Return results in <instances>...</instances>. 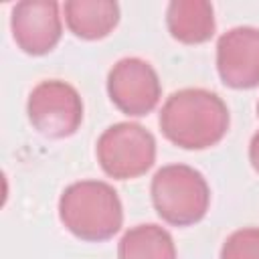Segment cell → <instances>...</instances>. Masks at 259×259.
<instances>
[{"label": "cell", "instance_id": "cell-1", "mask_svg": "<svg viewBox=\"0 0 259 259\" xmlns=\"http://www.w3.org/2000/svg\"><path fill=\"white\" fill-rule=\"evenodd\" d=\"M158 123L164 138L174 146L182 150H206L227 136L231 115L227 103L217 93L188 87L174 91L164 101Z\"/></svg>", "mask_w": 259, "mask_h": 259}, {"label": "cell", "instance_id": "cell-2", "mask_svg": "<svg viewBox=\"0 0 259 259\" xmlns=\"http://www.w3.org/2000/svg\"><path fill=\"white\" fill-rule=\"evenodd\" d=\"M59 219L73 237L101 243L119 233L123 206L111 184L103 180H79L63 190Z\"/></svg>", "mask_w": 259, "mask_h": 259}, {"label": "cell", "instance_id": "cell-3", "mask_svg": "<svg viewBox=\"0 0 259 259\" xmlns=\"http://www.w3.org/2000/svg\"><path fill=\"white\" fill-rule=\"evenodd\" d=\"M150 194L158 217L172 227H192L200 223L210 206L206 178L188 164L162 166L152 178Z\"/></svg>", "mask_w": 259, "mask_h": 259}, {"label": "cell", "instance_id": "cell-4", "mask_svg": "<svg viewBox=\"0 0 259 259\" xmlns=\"http://www.w3.org/2000/svg\"><path fill=\"white\" fill-rule=\"evenodd\" d=\"M95 154L109 178H140L156 162V138L140 123L119 121L103 130L95 144Z\"/></svg>", "mask_w": 259, "mask_h": 259}, {"label": "cell", "instance_id": "cell-5", "mask_svg": "<svg viewBox=\"0 0 259 259\" xmlns=\"http://www.w3.org/2000/svg\"><path fill=\"white\" fill-rule=\"evenodd\" d=\"M26 115L40 136L63 140L81 127L83 99L67 81L47 79L32 87L26 101Z\"/></svg>", "mask_w": 259, "mask_h": 259}, {"label": "cell", "instance_id": "cell-6", "mask_svg": "<svg viewBox=\"0 0 259 259\" xmlns=\"http://www.w3.org/2000/svg\"><path fill=\"white\" fill-rule=\"evenodd\" d=\"M107 95L121 113L130 117L148 115L162 97L160 77L144 59H119L107 73Z\"/></svg>", "mask_w": 259, "mask_h": 259}, {"label": "cell", "instance_id": "cell-7", "mask_svg": "<svg viewBox=\"0 0 259 259\" xmlns=\"http://www.w3.org/2000/svg\"><path fill=\"white\" fill-rule=\"evenodd\" d=\"M10 30L22 53L42 57L61 40V6L53 0H22L12 8Z\"/></svg>", "mask_w": 259, "mask_h": 259}, {"label": "cell", "instance_id": "cell-8", "mask_svg": "<svg viewBox=\"0 0 259 259\" xmlns=\"http://www.w3.org/2000/svg\"><path fill=\"white\" fill-rule=\"evenodd\" d=\"M217 71L231 89L259 85V28L235 26L217 40Z\"/></svg>", "mask_w": 259, "mask_h": 259}, {"label": "cell", "instance_id": "cell-9", "mask_svg": "<svg viewBox=\"0 0 259 259\" xmlns=\"http://www.w3.org/2000/svg\"><path fill=\"white\" fill-rule=\"evenodd\" d=\"M166 26L182 45H202L214 34V10L206 0H174L166 8Z\"/></svg>", "mask_w": 259, "mask_h": 259}, {"label": "cell", "instance_id": "cell-10", "mask_svg": "<svg viewBox=\"0 0 259 259\" xmlns=\"http://www.w3.org/2000/svg\"><path fill=\"white\" fill-rule=\"evenodd\" d=\"M67 28L83 40H99L119 22V4L111 0H69L63 4Z\"/></svg>", "mask_w": 259, "mask_h": 259}, {"label": "cell", "instance_id": "cell-11", "mask_svg": "<svg viewBox=\"0 0 259 259\" xmlns=\"http://www.w3.org/2000/svg\"><path fill=\"white\" fill-rule=\"evenodd\" d=\"M117 259H176L172 235L154 223L127 229L117 243Z\"/></svg>", "mask_w": 259, "mask_h": 259}, {"label": "cell", "instance_id": "cell-12", "mask_svg": "<svg viewBox=\"0 0 259 259\" xmlns=\"http://www.w3.org/2000/svg\"><path fill=\"white\" fill-rule=\"evenodd\" d=\"M219 259H259V227H243L231 233Z\"/></svg>", "mask_w": 259, "mask_h": 259}, {"label": "cell", "instance_id": "cell-13", "mask_svg": "<svg viewBox=\"0 0 259 259\" xmlns=\"http://www.w3.org/2000/svg\"><path fill=\"white\" fill-rule=\"evenodd\" d=\"M249 162H251L253 170L259 174V132L249 142Z\"/></svg>", "mask_w": 259, "mask_h": 259}, {"label": "cell", "instance_id": "cell-14", "mask_svg": "<svg viewBox=\"0 0 259 259\" xmlns=\"http://www.w3.org/2000/svg\"><path fill=\"white\" fill-rule=\"evenodd\" d=\"M257 115H259V103H257Z\"/></svg>", "mask_w": 259, "mask_h": 259}]
</instances>
